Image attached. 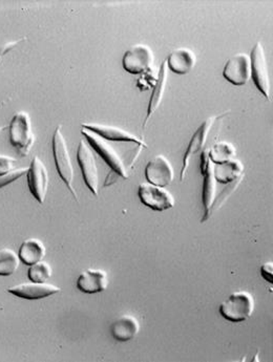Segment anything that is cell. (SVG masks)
Masks as SVG:
<instances>
[{
    "label": "cell",
    "instance_id": "cell-22",
    "mask_svg": "<svg viewBox=\"0 0 273 362\" xmlns=\"http://www.w3.org/2000/svg\"><path fill=\"white\" fill-rule=\"evenodd\" d=\"M237 151L228 142H218L209 148V159L214 164H223L235 160Z\"/></svg>",
    "mask_w": 273,
    "mask_h": 362
},
{
    "label": "cell",
    "instance_id": "cell-16",
    "mask_svg": "<svg viewBox=\"0 0 273 362\" xmlns=\"http://www.w3.org/2000/svg\"><path fill=\"white\" fill-rule=\"evenodd\" d=\"M168 64L163 62L161 67H160L159 74H158L157 82H156L155 88L153 90V94H151V99H149V106H147V115L145 117L144 121H143L142 129H146L147 124H149V120H151L153 115L157 112L159 108L160 104H161L162 99H163L164 93H165L166 86H168Z\"/></svg>",
    "mask_w": 273,
    "mask_h": 362
},
{
    "label": "cell",
    "instance_id": "cell-25",
    "mask_svg": "<svg viewBox=\"0 0 273 362\" xmlns=\"http://www.w3.org/2000/svg\"><path fill=\"white\" fill-rule=\"evenodd\" d=\"M28 171H29V167H21V168H15L10 173L0 175V189L14 183L15 181L27 175Z\"/></svg>",
    "mask_w": 273,
    "mask_h": 362
},
{
    "label": "cell",
    "instance_id": "cell-24",
    "mask_svg": "<svg viewBox=\"0 0 273 362\" xmlns=\"http://www.w3.org/2000/svg\"><path fill=\"white\" fill-rule=\"evenodd\" d=\"M28 275L33 283H47L52 277L51 266L45 262H38L30 267Z\"/></svg>",
    "mask_w": 273,
    "mask_h": 362
},
{
    "label": "cell",
    "instance_id": "cell-12",
    "mask_svg": "<svg viewBox=\"0 0 273 362\" xmlns=\"http://www.w3.org/2000/svg\"><path fill=\"white\" fill-rule=\"evenodd\" d=\"M223 76L233 86H245L251 78L250 57L246 54H238L227 62Z\"/></svg>",
    "mask_w": 273,
    "mask_h": 362
},
{
    "label": "cell",
    "instance_id": "cell-15",
    "mask_svg": "<svg viewBox=\"0 0 273 362\" xmlns=\"http://www.w3.org/2000/svg\"><path fill=\"white\" fill-rule=\"evenodd\" d=\"M76 286L82 293H100L108 289V273L96 269H88L79 275Z\"/></svg>",
    "mask_w": 273,
    "mask_h": 362
},
{
    "label": "cell",
    "instance_id": "cell-28",
    "mask_svg": "<svg viewBox=\"0 0 273 362\" xmlns=\"http://www.w3.org/2000/svg\"><path fill=\"white\" fill-rule=\"evenodd\" d=\"M23 39L25 38L18 39V40L10 41V42L6 43V45L0 47V59H2L6 54L10 53L12 49H14L15 47L21 42V41H23Z\"/></svg>",
    "mask_w": 273,
    "mask_h": 362
},
{
    "label": "cell",
    "instance_id": "cell-21",
    "mask_svg": "<svg viewBox=\"0 0 273 362\" xmlns=\"http://www.w3.org/2000/svg\"><path fill=\"white\" fill-rule=\"evenodd\" d=\"M244 166L238 160L223 164H214V177L216 182L231 184L243 177Z\"/></svg>",
    "mask_w": 273,
    "mask_h": 362
},
{
    "label": "cell",
    "instance_id": "cell-29",
    "mask_svg": "<svg viewBox=\"0 0 273 362\" xmlns=\"http://www.w3.org/2000/svg\"><path fill=\"white\" fill-rule=\"evenodd\" d=\"M6 129V127H0V134Z\"/></svg>",
    "mask_w": 273,
    "mask_h": 362
},
{
    "label": "cell",
    "instance_id": "cell-27",
    "mask_svg": "<svg viewBox=\"0 0 273 362\" xmlns=\"http://www.w3.org/2000/svg\"><path fill=\"white\" fill-rule=\"evenodd\" d=\"M261 275L266 281L272 284L273 281V264L266 263L261 267Z\"/></svg>",
    "mask_w": 273,
    "mask_h": 362
},
{
    "label": "cell",
    "instance_id": "cell-3",
    "mask_svg": "<svg viewBox=\"0 0 273 362\" xmlns=\"http://www.w3.org/2000/svg\"><path fill=\"white\" fill-rule=\"evenodd\" d=\"M219 311L228 322L235 324L246 322L255 311V298L248 292H236L221 303Z\"/></svg>",
    "mask_w": 273,
    "mask_h": 362
},
{
    "label": "cell",
    "instance_id": "cell-6",
    "mask_svg": "<svg viewBox=\"0 0 273 362\" xmlns=\"http://www.w3.org/2000/svg\"><path fill=\"white\" fill-rule=\"evenodd\" d=\"M138 196L141 203L153 211H166L175 206V198L173 194L163 187H159L153 184H140Z\"/></svg>",
    "mask_w": 273,
    "mask_h": 362
},
{
    "label": "cell",
    "instance_id": "cell-7",
    "mask_svg": "<svg viewBox=\"0 0 273 362\" xmlns=\"http://www.w3.org/2000/svg\"><path fill=\"white\" fill-rule=\"evenodd\" d=\"M228 112H225L223 116L209 117V118L206 119L204 122H203L202 124L199 127V129H197L196 132H194V136L190 139V144H188L187 149H186L185 155H184L181 175H180V180H181V181H183L186 173H187L192 158L204 148L206 142H207L208 136H209L214 123L216 122L218 119L222 118V117H224L225 115L228 114Z\"/></svg>",
    "mask_w": 273,
    "mask_h": 362
},
{
    "label": "cell",
    "instance_id": "cell-17",
    "mask_svg": "<svg viewBox=\"0 0 273 362\" xmlns=\"http://www.w3.org/2000/svg\"><path fill=\"white\" fill-rule=\"evenodd\" d=\"M140 324L138 320L132 315H123L115 320L110 327L112 337L120 342L131 341L138 335Z\"/></svg>",
    "mask_w": 273,
    "mask_h": 362
},
{
    "label": "cell",
    "instance_id": "cell-18",
    "mask_svg": "<svg viewBox=\"0 0 273 362\" xmlns=\"http://www.w3.org/2000/svg\"><path fill=\"white\" fill-rule=\"evenodd\" d=\"M168 67L178 75H186L196 66V55L190 49L182 47L171 52L166 60Z\"/></svg>",
    "mask_w": 273,
    "mask_h": 362
},
{
    "label": "cell",
    "instance_id": "cell-23",
    "mask_svg": "<svg viewBox=\"0 0 273 362\" xmlns=\"http://www.w3.org/2000/svg\"><path fill=\"white\" fill-rule=\"evenodd\" d=\"M18 255L12 249L0 250V276H11L19 268L21 264Z\"/></svg>",
    "mask_w": 273,
    "mask_h": 362
},
{
    "label": "cell",
    "instance_id": "cell-2",
    "mask_svg": "<svg viewBox=\"0 0 273 362\" xmlns=\"http://www.w3.org/2000/svg\"><path fill=\"white\" fill-rule=\"evenodd\" d=\"M53 155L55 160L56 168L62 181L66 184V187L71 192V196L76 201H78V194L74 187V167L71 163V156L68 149L66 139L62 134V127H58L54 132L53 141Z\"/></svg>",
    "mask_w": 273,
    "mask_h": 362
},
{
    "label": "cell",
    "instance_id": "cell-11",
    "mask_svg": "<svg viewBox=\"0 0 273 362\" xmlns=\"http://www.w3.org/2000/svg\"><path fill=\"white\" fill-rule=\"evenodd\" d=\"M145 177L149 184L159 187L170 185L175 177V171L170 162L164 156H156L146 165Z\"/></svg>",
    "mask_w": 273,
    "mask_h": 362
},
{
    "label": "cell",
    "instance_id": "cell-8",
    "mask_svg": "<svg viewBox=\"0 0 273 362\" xmlns=\"http://www.w3.org/2000/svg\"><path fill=\"white\" fill-rule=\"evenodd\" d=\"M77 160L83 175L84 182L94 196H99V171L96 159L91 147L80 141L78 146Z\"/></svg>",
    "mask_w": 273,
    "mask_h": 362
},
{
    "label": "cell",
    "instance_id": "cell-10",
    "mask_svg": "<svg viewBox=\"0 0 273 362\" xmlns=\"http://www.w3.org/2000/svg\"><path fill=\"white\" fill-rule=\"evenodd\" d=\"M153 64V53L147 45H135L125 52L123 56V69L133 75L145 73L151 69Z\"/></svg>",
    "mask_w": 273,
    "mask_h": 362
},
{
    "label": "cell",
    "instance_id": "cell-20",
    "mask_svg": "<svg viewBox=\"0 0 273 362\" xmlns=\"http://www.w3.org/2000/svg\"><path fill=\"white\" fill-rule=\"evenodd\" d=\"M47 253L45 245L37 238L25 240L19 248V259L28 266L38 263L43 259Z\"/></svg>",
    "mask_w": 273,
    "mask_h": 362
},
{
    "label": "cell",
    "instance_id": "cell-14",
    "mask_svg": "<svg viewBox=\"0 0 273 362\" xmlns=\"http://www.w3.org/2000/svg\"><path fill=\"white\" fill-rule=\"evenodd\" d=\"M82 129L94 132L97 136H101L104 140L112 141V142H127L135 143L142 148H147V145L144 141L140 140L135 134L119 129L117 127H110V125L103 124H82Z\"/></svg>",
    "mask_w": 273,
    "mask_h": 362
},
{
    "label": "cell",
    "instance_id": "cell-5",
    "mask_svg": "<svg viewBox=\"0 0 273 362\" xmlns=\"http://www.w3.org/2000/svg\"><path fill=\"white\" fill-rule=\"evenodd\" d=\"M251 78L257 90L272 100V86H270L269 73H268L267 59L261 42L255 43L250 54Z\"/></svg>",
    "mask_w": 273,
    "mask_h": 362
},
{
    "label": "cell",
    "instance_id": "cell-9",
    "mask_svg": "<svg viewBox=\"0 0 273 362\" xmlns=\"http://www.w3.org/2000/svg\"><path fill=\"white\" fill-rule=\"evenodd\" d=\"M28 185L32 196L36 199L38 203H45L49 190L50 177L47 167L45 163L35 157L30 165L29 171L27 173Z\"/></svg>",
    "mask_w": 273,
    "mask_h": 362
},
{
    "label": "cell",
    "instance_id": "cell-19",
    "mask_svg": "<svg viewBox=\"0 0 273 362\" xmlns=\"http://www.w3.org/2000/svg\"><path fill=\"white\" fill-rule=\"evenodd\" d=\"M203 175V206H204V216L201 223H205L209 220V211L212 204L216 199V183L214 177V163L209 162L204 168L201 169Z\"/></svg>",
    "mask_w": 273,
    "mask_h": 362
},
{
    "label": "cell",
    "instance_id": "cell-4",
    "mask_svg": "<svg viewBox=\"0 0 273 362\" xmlns=\"http://www.w3.org/2000/svg\"><path fill=\"white\" fill-rule=\"evenodd\" d=\"M81 134L86 136V141L90 143L91 147H93V149L103 158L105 163L112 168V170L117 175H120L123 179L129 177L127 167L123 163L122 159L108 141L86 129H82Z\"/></svg>",
    "mask_w": 273,
    "mask_h": 362
},
{
    "label": "cell",
    "instance_id": "cell-13",
    "mask_svg": "<svg viewBox=\"0 0 273 362\" xmlns=\"http://www.w3.org/2000/svg\"><path fill=\"white\" fill-rule=\"evenodd\" d=\"M60 291L62 290L57 286L47 283H33V281L13 286L8 289V293L19 298L28 299V300L47 298L59 293Z\"/></svg>",
    "mask_w": 273,
    "mask_h": 362
},
{
    "label": "cell",
    "instance_id": "cell-26",
    "mask_svg": "<svg viewBox=\"0 0 273 362\" xmlns=\"http://www.w3.org/2000/svg\"><path fill=\"white\" fill-rule=\"evenodd\" d=\"M17 160L8 156H0V175L14 170L16 167Z\"/></svg>",
    "mask_w": 273,
    "mask_h": 362
},
{
    "label": "cell",
    "instance_id": "cell-1",
    "mask_svg": "<svg viewBox=\"0 0 273 362\" xmlns=\"http://www.w3.org/2000/svg\"><path fill=\"white\" fill-rule=\"evenodd\" d=\"M11 145L21 157L25 158L31 153L35 143L31 118L25 112H18L13 116L8 125Z\"/></svg>",
    "mask_w": 273,
    "mask_h": 362
}]
</instances>
